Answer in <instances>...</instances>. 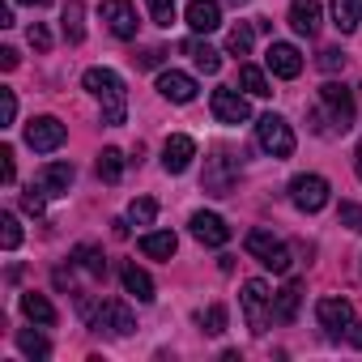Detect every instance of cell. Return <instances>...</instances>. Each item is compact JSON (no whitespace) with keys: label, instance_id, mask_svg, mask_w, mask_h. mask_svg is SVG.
<instances>
[{"label":"cell","instance_id":"7dc6e473","mask_svg":"<svg viewBox=\"0 0 362 362\" xmlns=\"http://www.w3.org/2000/svg\"><path fill=\"white\" fill-rule=\"evenodd\" d=\"M230 5H235V9H243V5H247V0H230Z\"/></svg>","mask_w":362,"mask_h":362},{"label":"cell","instance_id":"7402d4cb","mask_svg":"<svg viewBox=\"0 0 362 362\" xmlns=\"http://www.w3.org/2000/svg\"><path fill=\"white\" fill-rule=\"evenodd\" d=\"M73 264H77L81 273H90L94 281H103V277H107V256H103V247H94V243L73 247Z\"/></svg>","mask_w":362,"mask_h":362},{"label":"cell","instance_id":"44dd1931","mask_svg":"<svg viewBox=\"0 0 362 362\" xmlns=\"http://www.w3.org/2000/svg\"><path fill=\"white\" fill-rule=\"evenodd\" d=\"M149 260H170L175 256V247H179V239L170 235V230H149V235H141V243H136Z\"/></svg>","mask_w":362,"mask_h":362},{"label":"cell","instance_id":"b9f144b4","mask_svg":"<svg viewBox=\"0 0 362 362\" xmlns=\"http://www.w3.org/2000/svg\"><path fill=\"white\" fill-rule=\"evenodd\" d=\"M0 69H5V73L18 69V52H13V47H0Z\"/></svg>","mask_w":362,"mask_h":362},{"label":"cell","instance_id":"603a6c76","mask_svg":"<svg viewBox=\"0 0 362 362\" xmlns=\"http://www.w3.org/2000/svg\"><path fill=\"white\" fill-rule=\"evenodd\" d=\"M119 277H124V290H128L136 303H153V277H149L145 269L124 264V269H119Z\"/></svg>","mask_w":362,"mask_h":362},{"label":"cell","instance_id":"5bb4252c","mask_svg":"<svg viewBox=\"0 0 362 362\" xmlns=\"http://www.w3.org/2000/svg\"><path fill=\"white\" fill-rule=\"evenodd\" d=\"M320 98H324V107H328V115L337 119V128L345 132L349 124H354V94L341 86V81H328V86H320Z\"/></svg>","mask_w":362,"mask_h":362},{"label":"cell","instance_id":"f1b7e54d","mask_svg":"<svg viewBox=\"0 0 362 362\" xmlns=\"http://www.w3.org/2000/svg\"><path fill=\"white\" fill-rule=\"evenodd\" d=\"M18 349H22L26 358H47V354H52L47 337H43V332H30V328H18Z\"/></svg>","mask_w":362,"mask_h":362},{"label":"cell","instance_id":"484cf974","mask_svg":"<svg viewBox=\"0 0 362 362\" xmlns=\"http://www.w3.org/2000/svg\"><path fill=\"white\" fill-rule=\"evenodd\" d=\"M60 26H64V39L69 43H81L86 39V5H81V0H69V5H64Z\"/></svg>","mask_w":362,"mask_h":362},{"label":"cell","instance_id":"4316f807","mask_svg":"<svg viewBox=\"0 0 362 362\" xmlns=\"http://www.w3.org/2000/svg\"><path fill=\"white\" fill-rule=\"evenodd\" d=\"M332 22L341 35H354L362 22V0H332Z\"/></svg>","mask_w":362,"mask_h":362},{"label":"cell","instance_id":"277c9868","mask_svg":"<svg viewBox=\"0 0 362 362\" xmlns=\"http://www.w3.org/2000/svg\"><path fill=\"white\" fill-rule=\"evenodd\" d=\"M256 141H260V149L273 153V158H290V153H294V128H290L281 115H273V111L256 119Z\"/></svg>","mask_w":362,"mask_h":362},{"label":"cell","instance_id":"60d3db41","mask_svg":"<svg viewBox=\"0 0 362 362\" xmlns=\"http://www.w3.org/2000/svg\"><path fill=\"white\" fill-rule=\"evenodd\" d=\"M0 179H5V184H13V149H9V145L0 149Z\"/></svg>","mask_w":362,"mask_h":362},{"label":"cell","instance_id":"4fadbf2b","mask_svg":"<svg viewBox=\"0 0 362 362\" xmlns=\"http://www.w3.org/2000/svg\"><path fill=\"white\" fill-rule=\"evenodd\" d=\"M103 22L115 39H136V9L132 0H103Z\"/></svg>","mask_w":362,"mask_h":362},{"label":"cell","instance_id":"e0dca14e","mask_svg":"<svg viewBox=\"0 0 362 362\" xmlns=\"http://www.w3.org/2000/svg\"><path fill=\"white\" fill-rule=\"evenodd\" d=\"M184 18H188V26L197 35H214L222 26V5L218 0H192V5L184 9Z\"/></svg>","mask_w":362,"mask_h":362},{"label":"cell","instance_id":"52a82bcc","mask_svg":"<svg viewBox=\"0 0 362 362\" xmlns=\"http://www.w3.org/2000/svg\"><path fill=\"white\" fill-rule=\"evenodd\" d=\"M64 124L56 119V115H39V119H30L26 124V145L35 149V153H52V149H60L64 145Z\"/></svg>","mask_w":362,"mask_h":362},{"label":"cell","instance_id":"1f68e13d","mask_svg":"<svg viewBox=\"0 0 362 362\" xmlns=\"http://www.w3.org/2000/svg\"><path fill=\"white\" fill-rule=\"evenodd\" d=\"M22 209L35 214V218H43V209H47V188H43V184H30V188L22 192Z\"/></svg>","mask_w":362,"mask_h":362},{"label":"cell","instance_id":"cb8c5ba5","mask_svg":"<svg viewBox=\"0 0 362 362\" xmlns=\"http://www.w3.org/2000/svg\"><path fill=\"white\" fill-rule=\"evenodd\" d=\"M22 315L30 320V324H39V328H52L56 324V307L47 303V294H22Z\"/></svg>","mask_w":362,"mask_h":362},{"label":"cell","instance_id":"7c38bea8","mask_svg":"<svg viewBox=\"0 0 362 362\" xmlns=\"http://www.w3.org/2000/svg\"><path fill=\"white\" fill-rule=\"evenodd\" d=\"M192 158H197V141L184 136V132H175V136L162 145V170H166V175H184V170L192 166Z\"/></svg>","mask_w":362,"mask_h":362},{"label":"cell","instance_id":"3957f363","mask_svg":"<svg viewBox=\"0 0 362 362\" xmlns=\"http://www.w3.org/2000/svg\"><path fill=\"white\" fill-rule=\"evenodd\" d=\"M243 247H247V252L269 269V273H290V264H294V260H290V247H286L281 239H273L269 230H247Z\"/></svg>","mask_w":362,"mask_h":362},{"label":"cell","instance_id":"d6986e66","mask_svg":"<svg viewBox=\"0 0 362 362\" xmlns=\"http://www.w3.org/2000/svg\"><path fill=\"white\" fill-rule=\"evenodd\" d=\"M298 303H303V281H286V286L273 294V320H281V324H294V315H298Z\"/></svg>","mask_w":362,"mask_h":362},{"label":"cell","instance_id":"f6af8a7d","mask_svg":"<svg viewBox=\"0 0 362 362\" xmlns=\"http://www.w3.org/2000/svg\"><path fill=\"white\" fill-rule=\"evenodd\" d=\"M354 170H358V179H362V136H358V149H354Z\"/></svg>","mask_w":362,"mask_h":362},{"label":"cell","instance_id":"ab89813d","mask_svg":"<svg viewBox=\"0 0 362 362\" xmlns=\"http://www.w3.org/2000/svg\"><path fill=\"white\" fill-rule=\"evenodd\" d=\"M341 64H345V56H341V47H324V52H320V69H324V73H337Z\"/></svg>","mask_w":362,"mask_h":362},{"label":"cell","instance_id":"74e56055","mask_svg":"<svg viewBox=\"0 0 362 362\" xmlns=\"http://www.w3.org/2000/svg\"><path fill=\"white\" fill-rule=\"evenodd\" d=\"M337 222L362 235V205H349V201H341V209H337Z\"/></svg>","mask_w":362,"mask_h":362},{"label":"cell","instance_id":"6da1fadb","mask_svg":"<svg viewBox=\"0 0 362 362\" xmlns=\"http://www.w3.org/2000/svg\"><path fill=\"white\" fill-rule=\"evenodd\" d=\"M81 86L103 103V124L119 128L128 119V90H124V77L115 69H86Z\"/></svg>","mask_w":362,"mask_h":362},{"label":"cell","instance_id":"7a4b0ae2","mask_svg":"<svg viewBox=\"0 0 362 362\" xmlns=\"http://www.w3.org/2000/svg\"><path fill=\"white\" fill-rule=\"evenodd\" d=\"M239 303H243V320H247V328L260 337V332L269 328V320H273V294H269V286H264L260 277L243 281V294H239Z\"/></svg>","mask_w":362,"mask_h":362},{"label":"cell","instance_id":"5b68a950","mask_svg":"<svg viewBox=\"0 0 362 362\" xmlns=\"http://www.w3.org/2000/svg\"><path fill=\"white\" fill-rule=\"evenodd\" d=\"M328 179L324 175H294L290 179V201H294V209H303V214H320L324 205H328Z\"/></svg>","mask_w":362,"mask_h":362},{"label":"cell","instance_id":"ffe728a7","mask_svg":"<svg viewBox=\"0 0 362 362\" xmlns=\"http://www.w3.org/2000/svg\"><path fill=\"white\" fill-rule=\"evenodd\" d=\"M73 162H52V166H43V175H39V184L47 188V197H69V188H73Z\"/></svg>","mask_w":362,"mask_h":362},{"label":"cell","instance_id":"e575fe53","mask_svg":"<svg viewBox=\"0 0 362 362\" xmlns=\"http://www.w3.org/2000/svg\"><path fill=\"white\" fill-rule=\"evenodd\" d=\"M226 52L247 56V52H252V26H235V30L226 35Z\"/></svg>","mask_w":362,"mask_h":362},{"label":"cell","instance_id":"d4e9b609","mask_svg":"<svg viewBox=\"0 0 362 362\" xmlns=\"http://www.w3.org/2000/svg\"><path fill=\"white\" fill-rule=\"evenodd\" d=\"M184 56H192L197 60V69L205 73V77H214L218 69H222V52H214L209 43H201V39H188L184 43Z\"/></svg>","mask_w":362,"mask_h":362},{"label":"cell","instance_id":"8fae6325","mask_svg":"<svg viewBox=\"0 0 362 362\" xmlns=\"http://www.w3.org/2000/svg\"><path fill=\"white\" fill-rule=\"evenodd\" d=\"M90 324L103 332H111V337H128V332H136V320H132V311L124 307V303H103L94 315H90Z\"/></svg>","mask_w":362,"mask_h":362},{"label":"cell","instance_id":"f35d334b","mask_svg":"<svg viewBox=\"0 0 362 362\" xmlns=\"http://www.w3.org/2000/svg\"><path fill=\"white\" fill-rule=\"evenodd\" d=\"M26 39H30V47H35V52H47V47H52V30H47L43 22H35V26L26 30Z\"/></svg>","mask_w":362,"mask_h":362},{"label":"cell","instance_id":"ac0fdd59","mask_svg":"<svg viewBox=\"0 0 362 362\" xmlns=\"http://www.w3.org/2000/svg\"><path fill=\"white\" fill-rule=\"evenodd\" d=\"M290 26L303 39L320 35V0H290Z\"/></svg>","mask_w":362,"mask_h":362},{"label":"cell","instance_id":"4dcf8cb0","mask_svg":"<svg viewBox=\"0 0 362 362\" xmlns=\"http://www.w3.org/2000/svg\"><path fill=\"white\" fill-rule=\"evenodd\" d=\"M153 218H158V201L136 197V201L128 205V222H132V226H153Z\"/></svg>","mask_w":362,"mask_h":362},{"label":"cell","instance_id":"30bf717a","mask_svg":"<svg viewBox=\"0 0 362 362\" xmlns=\"http://www.w3.org/2000/svg\"><path fill=\"white\" fill-rule=\"evenodd\" d=\"M264 64H269V73H273V77H281V81H294V77L303 73V56H298V47H294V43H269Z\"/></svg>","mask_w":362,"mask_h":362},{"label":"cell","instance_id":"f546056e","mask_svg":"<svg viewBox=\"0 0 362 362\" xmlns=\"http://www.w3.org/2000/svg\"><path fill=\"white\" fill-rule=\"evenodd\" d=\"M98 175L107 179V184H119V175H124V153H119V149H103V153H98Z\"/></svg>","mask_w":362,"mask_h":362},{"label":"cell","instance_id":"ba28073f","mask_svg":"<svg viewBox=\"0 0 362 362\" xmlns=\"http://www.w3.org/2000/svg\"><path fill=\"white\" fill-rule=\"evenodd\" d=\"M315 320H320V328H324L328 337H341V332H349V324H354V307H349V298L328 294V298L315 303Z\"/></svg>","mask_w":362,"mask_h":362},{"label":"cell","instance_id":"ee69618b","mask_svg":"<svg viewBox=\"0 0 362 362\" xmlns=\"http://www.w3.org/2000/svg\"><path fill=\"white\" fill-rule=\"evenodd\" d=\"M349 341L362 349V320H354V324H349Z\"/></svg>","mask_w":362,"mask_h":362},{"label":"cell","instance_id":"8d00e7d4","mask_svg":"<svg viewBox=\"0 0 362 362\" xmlns=\"http://www.w3.org/2000/svg\"><path fill=\"white\" fill-rule=\"evenodd\" d=\"M201 324H205V332H214V337H218V332H226V307H222V303H214V307L201 315Z\"/></svg>","mask_w":362,"mask_h":362},{"label":"cell","instance_id":"836d02e7","mask_svg":"<svg viewBox=\"0 0 362 362\" xmlns=\"http://www.w3.org/2000/svg\"><path fill=\"white\" fill-rule=\"evenodd\" d=\"M153 26H175V0H145Z\"/></svg>","mask_w":362,"mask_h":362},{"label":"cell","instance_id":"d590c367","mask_svg":"<svg viewBox=\"0 0 362 362\" xmlns=\"http://www.w3.org/2000/svg\"><path fill=\"white\" fill-rule=\"evenodd\" d=\"M13 119H18V94L0 90V128H13Z\"/></svg>","mask_w":362,"mask_h":362},{"label":"cell","instance_id":"d6a6232c","mask_svg":"<svg viewBox=\"0 0 362 362\" xmlns=\"http://www.w3.org/2000/svg\"><path fill=\"white\" fill-rule=\"evenodd\" d=\"M18 243H22V226H18V218H13V214H5V218H0V247L13 252Z\"/></svg>","mask_w":362,"mask_h":362},{"label":"cell","instance_id":"8992f818","mask_svg":"<svg viewBox=\"0 0 362 362\" xmlns=\"http://www.w3.org/2000/svg\"><path fill=\"white\" fill-rule=\"evenodd\" d=\"M235 179H239V162L218 145L214 158H205V192H209V197H230Z\"/></svg>","mask_w":362,"mask_h":362},{"label":"cell","instance_id":"9c48e42d","mask_svg":"<svg viewBox=\"0 0 362 362\" xmlns=\"http://www.w3.org/2000/svg\"><path fill=\"white\" fill-rule=\"evenodd\" d=\"M209 107H214V119L218 124H247L252 119V107H247V98L239 90H214Z\"/></svg>","mask_w":362,"mask_h":362},{"label":"cell","instance_id":"2e32d148","mask_svg":"<svg viewBox=\"0 0 362 362\" xmlns=\"http://www.w3.org/2000/svg\"><path fill=\"white\" fill-rule=\"evenodd\" d=\"M192 239L205 247H226L230 243V226L218 214H192Z\"/></svg>","mask_w":362,"mask_h":362},{"label":"cell","instance_id":"83f0119b","mask_svg":"<svg viewBox=\"0 0 362 362\" xmlns=\"http://www.w3.org/2000/svg\"><path fill=\"white\" fill-rule=\"evenodd\" d=\"M239 86H243V90H247L252 98H269V94H273L269 77H264V73H260L256 64H243V69H239Z\"/></svg>","mask_w":362,"mask_h":362},{"label":"cell","instance_id":"bcb514c9","mask_svg":"<svg viewBox=\"0 0 362 362\" xmlns=\"http://www.w3.org/2000/svg\"><path fill=\"white\" fill-rule=\"evenodd\" d=\"M18 5H35V9H43V5H52V0H18Z\"/></svg>","mask_w":362,"mask_h":362},{"label":"cell","instance_id":"9a60e30c","mask_svg":"<svg viewBox=\"0 0 362 362\" xmlns=\"http://www.w3.org/2000/svg\"><path fill=\"white\" fill-rule=\"evenodd\" d=\"M158 94L166 103H192L197 98V81L188 73H179V69H162L158 73Z\"/></svg>","mask_w":362,"mask_h":362},{"label":"cell","instance_id":"7bdbcfd3","mask_svg":"<svg viewBox=\"0 0 362 362\" xmlns=\"http://www.w3.org/2000/svg\"><path fill=\"white\" fill-rule=\"evenodd\" d=\"M158 60H162V52H158V47H149V52H145V56H141V64H145V69H153V64H158Z\"/></svg>","mask_w":362,"mask_h":362}]
</instances>
